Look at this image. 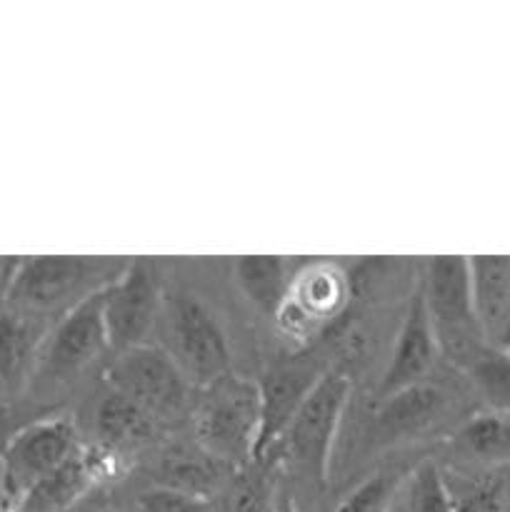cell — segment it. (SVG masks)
I'll use <instances>...</instances> for the list:
<instances>
[{
  "instance_id": "1",
  "label": "cell",
  "mask_w": 510,
  "mask_h": 512,
  "mask_svg": "<svg viewBox=\"0 0 510 512\" xmlns=\"http://www.w3.org/2000/svg\"><path fill=\"white\" fill-rule=\"evenodd\" d=\"M348 398V375L343 370H325L275 443L280 460L308 483H328L335 438Z\"/></svg>"
},
{
  "instance_id": "2",
  "label": "cell",
  "mask_w": 510,
  "mask_h": 512,
  "mask_svg": "<svg viewBox=\"0 0 510 512\" xmlns=\"http://www.w3.org/2000/svg\"><path fill=\"white\" fill-rule=\"evenodd\" d=\"M425 305L440 355L458 368L470 370L483 358V330L470 293V265L460 255L428 258L420 280Z\"/></svg>"
},
{
  "instance_id": "3",
  "label": "cell",
  "mask_w": 510,
  "mask_h": 512,
  "mask_svg": "<svg viewBox=\"0 0 510 512\" xmlns=\"http://www.w3.org/2000/svg\"><path fill=\"white\" fill-rule=\"evenodd\" d=\"M105 268V260L93 258H18L5 285V310L45 323L50 315L68 313L85 295L105 285L93 283L95 278L110 280L118 275H105Z\"/></svg>"
},
{
  "instance_id": "4",
  "label": "cell",
  "mask_w": 510,
  "mask_h": 512,
  "mask_svg": "<svg viewBox=\"0 0 510 512\" xmlns=\"http://www.w3.org/2000/svg\"><path fill=\"white\" fill-rule=\"evenodd\" d=\"M200 445L218 463H253L260 433L258 383L238 375L208 388L195 423Z\"/></svg>"
},
{
  "instance_id": "5",
  "label": "cell",
  "mask_w": 510,
  "mask_h": 512,
  "mask_svg": "<svg viewBox=\"0 0 510 512\" xmlns=\"http://www.w3.org/2000/svg\"><path fill=\"white\" fill-rule=\"evenodd\" d=\"M78 450V430L70 418H43L15 430L0 455L3 465L0 483H3L5 503L13 505L15 500L23 498L38 480L53 473Z\"/></svg>"
},
{
  "instance_id": "6",
  "label": "cell",
  "mask_w": 510,
  "mask_h": 512,
  "mask_svg": "<svg viewBox=\"0 0 510 512\" xmlns=\"http://www.w3.org/2000/svg\"><path fill=\"white\" fill-rule=\"evenodd\" d=\"M105 378L110 393L138 405L150 418L175 413L185 400V375L178 360L148 343L115 355Z\"/></svg>"
},
{
  "instance_id": "7",
  "label": "cell",
  "mask_w": 510,
  "mask_h": 512,
  "mask_svg": "<svg viewBox=\"0 0 510 512\" xmlns=\"http://www.w3.org/2000/svg\"><path fill=\"white\" fill-rule=\"evenodd\" d=\"M105 348H110V343L105 328V285H100L55 320L40 350L38 373L70 378L88 368Z\"/></svg>"
},
{
  "instance_id": "8",
  "label": "cell",
  "mask_w": 510,
  "mask_h": 512,
  "mask_svg": "<svg viewBox=\"0 0 510 512\" xmlns=\"http://www.w3.org/2000/svg\"><path fill=\"white\" fill-rule=\"evenodd\" d=\"M170 330H173L178 365L183 375L205 388L233 375L230 373L233 355H230L228 338H225L218 318L210 313L203 300L195 295H180L173 303Z\"/></svg>"
},
{
  "instance_id": "9",
  "label": "cell",
  "mask_w": 510,
  "mask_h": 512,
  "mask_svg": "<svg viewBox=\"0 0 510 512\" xmlns=\"http://www.w3.org/2000/svg\"><path fill=\"white\" fill-rule=\"evenodd\" d=\"M160 305V285L145 265H125L105 283V328L110 348L123 353L145 340Z\"/></svg>"
},
{
  "instance_id": "10",
  "label": "cell",
  "mask_w": 510,
  "mask_h": 512,
  "mask_svg": "<svg viewBox=\"0 0 510 512\" xmlns=\"http://www.w3.org/2000/svg\"><path fill=\"white\" fill-rule=\"evenodd\" d=\"M348 303V278L333 265H318L298 275L288 288L275 323L288 338L308 340L323 323L340 315Z\"/></svg>"
},
{
  "instance_id": "11",
  "label": "cell",
  "mask_w": 510,
  "mask_h": 512,
  "mask_svg": "<svg viewBox=\"0 0 510 512\" xmlns=\"http://www.w3.org/2000/svg\"><path fill=\"white\" fill-rule=\"evenodd\" d=\"M438 358V340H435V330L433 323H430L423 290L418 285L415 293L410 295L398 338H395L393 355H390L388 368H385L383 378H380L378 400L390 398V395L400 393V390L410 388V385L425 383Z\"/></svg>"
},
{
  "instance_id": "12",
  "label": "cell",
  "mask_w": 510,
  "mask_h": 512,
  "mask_svg": "<svg viewBox=\"0 0 510 512\" xmlns=\"http://www.w3.org/2000/svg\"><path fill=\"white\" fill-rule=\"evenodd\" d=\"M113 455L103 448H83L70 455L63 465L45 475L23 498L8 508L18 512H73L90 488L113 473Z\"/></svg>"
},
{
  "instance_id": "13",
  "label": "cell",
  "mask_w": 510,
  "mask_h": 512,
  "mask_svg": "<svg viewBox=\"0 0 510 512\" xmlns=\"http://www.w3.org/2000/svg\"><path fill=\"white\" fill-rule=\"evenodd\" d=\"M323 373L325 370H315L310 365H288V368H275L265 373V378L258 383L260 433L258 445H255V460H263L275 448L283 430L298 413L305 395Z\"/></svg>"
},
{
  "instance_id": "14",
  "label": "cell",
  "mask_w": 510,
  "mask_h": 512,
  "mask_svg": "<svg viewBox=\"0 0 510 512\" xmlns=\"http://www.w3.org/2000/svg\"><path fill=\"white\" fill-rule=\"evenodd\" d=\"M48 330L40 320L0 310V403L3 405L18 398L35 378Z\"/></svg>"
},
{
  "instance_id": "15",
  "label": "cell",
  "mask_w": 510,
  "mask_h": 512,
  "mask_svg": "<svg viewBox=\"0 0 510 512\" xmlns=\"http://www.w3.org/2000/svg\"><path fill=\"white\" fill-rule=\"evenodd\" d=\"M470 265V293L473 308L483 335H500L508 323L510 310V258L498 255H478L468 258Z\"/></svg>"
},
{
  "instance_id": "16",
  "label": "cell",
  "mask_w": 510,
  "mask_h": 512,
  "mask_svg": "<svg viewBox=\"0 0 510 512\" xmlns=\"http://www.w3.org/2000/svg\"><path fill=\"white\" fill-rule=\"evenodd\" d=\"M448 398L443 390L433 383H418L390 398L380 400L378 430L388 438H403L430 428L443 415Z\"/></svg>"
},
{
  "instance_id": "17",
  "label": "cell",
  "mask_w": 510,
  "mask_h": 512,
  "mask_svg": "<svg viewBox=\"0 0 510 512\" xmlns=\"http://www.w3.org/2000/svg\"><path fill=\"white\" fill-rule=\"evenodd\" d=\"M233 275L245 298L263 315L278 313L288 295V263L278 255H243L235 258Z\"/></svg>"
},
{
  "instance_id": "18",
  "label": "cell",
  "mask_w": 510,
  "mask_h": 512,
  "mask_svg": "<svg viewBox=\"0 0 510 512\" xmlns=\"http://www.w3.org/2000/svg\"><path fill=\"white\" fill-rule=\"evenodd\" d=\"M95 425H98L100 438L98 448H103L113 458L123 450L138 448L153 435V418L145 410H140L138 405L128 403V400L115 393H110L100 403Z\"/></svg>"
},
{
  "instance_id": "19",
  "label": "cell",
  "mask_w": 510,
  "mask_h": 512,
  "mask_svg": "<svg viewBox=\"0 0 510 512\" xmlns=\"http://www.w3.org/2000/svg\"><path fill=\"white\" fill-rule=\"evenodd\" d=\"M458 440L463 448L480 458H500L510 453V413L488 410L478 413L460 428Z\"/></svg>"
},
{
  "instance_id": "20",
  "label": "cell",
  "mask_w": 510,
  "mask_h": 512,
  "mask_svg": "<svg viewBox=\"0 0 510 512\" xmlns=\"http://www.w3.org/2000/svg\"><path fill=\"white\" fill-rule=\"evenodd\" d=\"M403 475L390 473V470H378L368 475L358 488L350 490L335 512H390L393 500L398 495Z\"/></svg>"
},
{
  "instance_id": "21",
  "label": "cell",
  "mask_w": 510,
  "mask_h": 512,
  "mask_svg": "<svg viewBox=\"0 0 510 512\" xmlns=\"http://www.w3.org/2000/svg\"><path fill=\"white\" fill-rule=\"evenodd\" d=\"M408 512H453L448 480L433 463H423L410 475Z\"/></svg>"
},
{
  "instance_id": "22",
  "label": "cell",
  "mask_w": 510,
  "mask_h": 512,
  "mask_svg": "<svg viewBox=\"0 0 510 512\" xmlns=\"http://www.w3.org/2000/svg\"><path fill=\"white\" fill-rule=\"evenodd\" d=\"M475 383L490 400L493 410L510 413V358L508 355H483L470 368Z\"/></svg>"
},
{
  "instance_id": "23",
  "label": "cell",
  "mask_w": 510,
  "mask_h": 512,
  "mask_svg": "<svg viewBox=\"0 0 510 512\" xmlns=\"http://www.w3.org/2000/svg\"><path fill=\"white\" fill-rule=\"evenodd\" d=\"M450 498L453 512H505V488L498 478H483L460 490H450Z\"/></svg>"
},
{
  "instance_id": "24",
  "label": "cell",
  "mask_w": 510,
  "mask_h": 512,
  "mask_svg": "<svg viewBox=\"0 0 510 512\" xmlns=\"http://www.w3.org/2000/svg\"><path fill=\"white\" fill-rule=\"evenodd\" d=\"M140 512H210L208 498L185 493V490L170 488V485H155L138 495Z\"/></svg>"
},
{
  "instance_id": "25",
  "label": "cell",
  "mask_w": 510,
  "mask_h": 512,
  "mask_svg": "<svg viewBox=\"0 0 510 512\" xmlns=\"http://www.w3.org/2000/svg\"><path fill=\"white\" fill-rule=\"evenodd\" d=\"M8 420H10L8 408H5V405L0 403V455H3V450H5V445H8V440L15 435V433H10V430H8Z\"/></svg>"
},
{
  "instance_id": "26",
  "label": "cell",
  "mask_w": 510,
  "mask_h": 512,
  "mask_svg": "<svg viewBox=\"0 0 510 512\" xmlns=\"http://www.w3.org/2000/svg\"><path fill=\"white\" fill-rule=\"evenodd\" d=\"M498 345H500V353L508 355L510 358V323H508V328L498 335Z\"/></svg>"
},
{
  "instance_id": "27",
  "label": "cell",
  "mask_w": 510,
  "mask_h": 512,
  "mask_svg": "<svg viewBox=\"0 0 510 512\" xmlns=\"http://www.w3.org/2000/svg\"><path fill=\"white\" fill-rule=\"evenodd\" d=\"M275 512H298V510H295V508H293V505H290V503H288V500H285V503H280V505H278V508H275Z\"/></svg>"
},
{
  "instance_id": "28",
  "label": "cell",
  "mask_w": 510,
  "mask_h": 512,
  "mask_svg": "<svg viewBox=\"0 0 510 512\" xmlns=\"http://www.w3.org/2000/svg\"><path fill=\"white\" fill-rule=\"evenodd\" d=\"M0 512H18V510H13V508H8V505H5V508H0Z\"/></svg>"
}]
</instances>
